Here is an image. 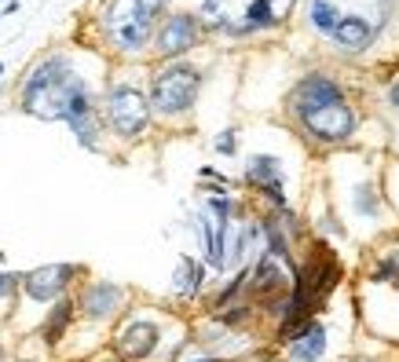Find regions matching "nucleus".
Here are the masks:
<instances>
[{
    "instance_id": "obj_9",
    "label": "nucleus",
    "mask_w": 399,
    "mask_h": 362,
    "mask_svg": "<svg viewBox=\"0 0 399 362\" xmlns=\"http://www.w3.org/2000/svg\"><path fill=\"white\" fill-rule=\"evenodd\" d=\"M355 337H359L355 304L352 293L341 289L323 315L308 318L304 326H297L290 337H282L267 352L278 362H337L355 352Z\"/></svg>"
},
{
    "instance_id": "obj_17",
    "label": "nucleus",
    "mask_w": 399,
    "mask_h": 362,
    "mask_svg": "<svg viewBox=\"0 0 399 362\" xmlns=\"http://www.w3.org/2000/svg\"><path fill=\"white\" fill-rule=\"evenodd\" d=\"M73 143L81 147L85 154H96V158H118V150L110 147L107 139V128L99 121V110H88V114H77V118L66 121Z\"/></svg>"
},
{
    "instance_id": "obj_13",
    "label": "nucleus",
    "mask_w": 399,
    "mask_h": 362,
    "mask_svg": "<svg viewBox=\"0 0 399 362\" xmlns=\"http://www.w3.org/2000/svg\"><path fill=\"white\" fill-rule=\"evenodd\" d=\"M344 99H352V96H348V88H344V81L337 73L308 70L290 84V92L282 96V121L293 125V121L308 118V114L326 110V107H333V102H344Z\"/></svg>"
},
{
    "instance_id": "obj_4",
    "label": "nucleus",
    "mask_w": 399,
    "mask_h": 362,
    "mask_svg": "<svg viewBox=\"0 0 399 362\" xmlns=\"http://www.w3.org/2000/svg\"><path fill=\"white\" fill-rule=\"evenodd\" d=\"M348 278L359 333H370L381 344H399V230L370 242Z\"/></svg>"
},
{
    "instance_id": "obj_8",
    "label": "nucleus",
    "mask_w": 399,
    "mask_h": 362,
    "mask_svg": "<svg viewBox=\"0 0 399 362\" xmlns=\"http://www.w3.org/2000/svg\"><path fill=\"white\" fill-rule=\"evenodd\" d=\"M209 84V59L187 55L169 62H147V102L158 128L187 132L202 107V92Z\"/></svg>"
},
{
    "instance_id": "obj_2",
    "label": "nucleus",
    "mask_w": 399,
    "mask_h": 362,
    "mask_svg": "<svg viewBox=\"0 0 399 362\" xmlns=\"http://www.w3.org/2000/svg\"><path fill=\"white\" fill-rule=\"evenodd\" d=\"M301 26L344 62L370 59L399 26V0H297Z\"/></svg>"
},
{
    "instance_id": "obj_25",
    "label": "nucleus",
    "mask_w": 399,
    "mask_h": 362,
    "mask_svg": "<svg viewBox=\"0 0 399 362\" xmlns=\"http://www.w3.org/2000/svg\"><path fill=\"white\" fill-rule=\"evenodd\" d=\"M235 362H278L272 352H264V355H249V359H235Z\"/></svg>"
},
{
    "instance_id": "obj_15",
    "label": "nucleus",
    "mask_w": 399,
    "mask_h": 362,
    "mask_svg": "<svg viewBox=\"0 0 399 362\" xmlns=\"http://www.w3.org/2000/svg\"><path fill=\"white\" fill-rule=\"evenodd\" d=\"M213 286V275L195 253H179L176 256V271H172V282H169V307L184 315H195L202 296L209 293Z\"/></svg>"
},
{
    "instance_id": "obj_23",
    "label": "nucleus",
    "mask_w": 399,
    "mask_h": 362,
    "mask_svg": "<svg viewBox=\"0 0 399 362\" xmlns=\"http://www.w3.org/2000/svg\"><path fill=\"white\" fill-rule=\"evenodd\" d=\"M198 179H227V176L216 169V165H202V169H198Z\"/></svg>"
},
{
    "instance_id": "obj_1",
    "label": "nucleus",
    "mask_w": 399,
    "mask_h": 362,
    "mask_svg": "<svg viewBox=\"0 0 399 362\" xmlns=\"http://www.w3.org/2000/svg\"><path fill=\"white\" fill-rule=\"evenodd\" d=\"M110 62L85 41L48 44L22 66L11 88V107L44 125H66L77 114L99 110Z\"/></svg>"
},
{
    "instance_id": "obj_29",
    "label": "nucleus",
    "mask_w": 399,
    "mask_h": 362,
    "mask_svg": "<svg viewBox=\"0 0 399 362\" xmlns=\"http://www.w3.org/2000/svg\"><path fill=\"white\" fill-rule=\"evenodd\" d=\"M4 73H8V62H0V81H4Z\"/></svg>"
},
{
    "instance_id": "obj_11",
    "label": "nucleus",
    "mask_w": 399,
    "mask_h": 362,
    "mask_svg": "<svg viewBox=\"0 0 399 362\" xmlns=\"http://www.w3.org/2000/svg\"><path fill=\"white\" fill-rule=\"evenodd\" d=\"M293 136H297V143L304 150H319V154H337V150H348L359 132H363V114L352 99L344 102H333L326 110H315L308 114V118L286 125Z\"/></svg>"
},
{
    "instance_id": "obj_24",
    "label": "nucleus",
    "mask_w": 399,
    "mask_h": 362,
    "mask_svg": "<svg viewBox=\"0 0 399 362\" xmlns=\"http://www.w3.org/2000/svg\"><path fill=\"white\" fill-rule=\"evenodd\" d=\"M0 362H15V347L8 341H0Z\"/></svg>"
},
{
    "instance_id": "obj_14",
    "label": "nucleus",
    "mask_w": 399,
    "mask_h": 362,
    "mask_svg": "<svg viewBox=\"0 0 399 362\" xmlns=\"http://www.w3.org/2000/svg\"><path fill=\"white\" fill-rule=\"evenodd\" d=\"M190 344L202 347V352H209V355H220L227 362L267 352L264 337H256V333H242V329H227L224 322H216L209 315H190Z\"/></svg>"
},
{
    "instance_id": "obj_12",
    "label": "nucleus",
    "mask_w": 399,
    "mask_h": 362,
    "mask_svg": "<svg viewBox=\"0 0 399 362\" xmlns=\"http://www.w3.org/2000/svg\"><path fill=\"white\" fill-rule=\"evenodd\" d=\"M209 48V33H205L202 19L195 8H172L169 15H161L158 30L150 41V59L147 62H169V59H187Z\"/></svg>"
},
{
    "instance_id": "obj_18",
    "label": "nucleus",
    "mask_w": 399,
    "mask_h": 362,
    "mask_svg": "<svg viewBox=\"0 0 399 362\" xmlns=\"http://www.w3.org/2000/svg\"><path fill=\"white\" fill-rule=\"evenodd\" d=\"M381 190H384V201H389V209L399 224V158L381 169Z\"/></svg>"
},
{
    "instance_id": "obj_27",
    "label": "nucleus",
    "mask_w": 399,
    "mask_h": 362,
    "mask_svg": "<svg viewBox=\"0 0 399 362\" xmlns=\"http://www.w3.org/2000/svg\"><path fill=\"white\" fill-rule=\"evenodd\" d=\"M337 362H384V359H355V355H344V359H337Z\"/></svg>"
},
{
    "instance_id": "obj_7",
    "label": "nucleus",
    "mask_w": 399,
    "mask_h": 362,
    "mask_svg": "<svg viewBox=\"0 0 399 362\" xmlns=\"http://www.w3.org/2000/svg\"><path fill=\"white\" fill-rule=\"evenodd\" d=\"M99 121L118 158L125 150L143 147L158 132L147 102V66H110L99 92Z\"/></svg>"
},
{
    "instance_id": "obj_26",
    "label": "nucleus",
    "mask_w": 399,
    "mask_h": 362,
    "mask_svg": "<svg viewBox=\"0 0 399 362\" xmlns=\"http://www.w3.org/2000/svg\"><path fill=\"white\" fill-rule=\"evenodd\" d=\"M19 8H22V0H8V4H4V11H0V15H19Z\"/></svg>"
},
{
    "instance_id": "obj_16",
    "label": "nucleus",
    "mask_w": 399,
    "mask_h": 362,
    "mask_svg": "<svg viewBox=\"0 0 399 362\" xmlns=\"http://www.w3.org/2000/svg\"><path fill=\"white\" fill-rule=\"evenodd\" d=\"M77 326V307H73V293L62 296V300H55L48 307V311L41 315V322L33 326L30 337H37V344L44 347V352L55 359V352L62 347V341L70 337V329Z\"/></svg>"
},
{
    "instance_id": "obj_3",
    "label": "nucleus",
    "mask_w": 399,
    "mask_h": 362,
    "mask_svg": "<svg viewBox=\"0 0 399 362\" xmlns=\"http://www.w3.org/2000/svg\"><path fill=\"white\" fill-rule=\"evenodd\" d=\"M330 209L348 230V238L363 245L392 235L399 227L389 201H384L381 172H374V165L363 154L337 150L330 158Z\"/></svg>"
},
{
    "instance_id": "obj_30",
    "label": "nucleus",
    "mask_w": 399,
    "mask_h": 362,
    "mask_svg": "<svg viewBox=\"0 0 399 362\" xmlns=\"http://www.w3.org/2000/svg\"><path fill=\"white\" fill-rule=\"evenodd\" d=\"M0 267H8V256H4V249H0Z\"/></svg>"
},
{
    "instance_id": "obj_28",
    "label": "nucleus",
    "mask_w": 399,
    "mask_h": 362,
    "mask_svg": "<svg viewBox=\"0 0 399 362\" xmlns=\"http://www.w3.org/2000/svg\"><path fill=\"white\" fill-rule=\"evenodd\" d=\"M85 362H118V359H110L107 352H103V355H96V359H85Z\"/></svg>"
},
{
    "instance_id": "obj_19",
    "label": "nucleus",
    "mask_w": 399,
    "mask_h": 362,
    "mask_svg": "<svg viewBox=\"0 0 399 362\" xmlns=\"http://www.w3.org/2000/svg\"><path fill=\"white\" fill-rule=\"evenodd\" d=\"M213 154H220V158H238L242 154V132L235 125H227L213 136Z\"/></svg>"
},
{
    "instance_id": "obj_5",
    "label": "nucleus",
    "mask_w": 399,
    "mask_h": 362,
    "mask_svg": "<svg viewBox=\"0 0 399 362\" xmlns=\"http://www.w3.org/2000/svg\"><path fill=\"white\" fill-rule=\"evenodd\" d=\"M190 337V315L169 304L136 300L114 322L107 337V355L118 362H172Z\"/></svg>"
},
{
    "instance_id": "obj_6",
    "label": "nucleus",
    "mask_w": 399,
    "mask_h": 362,
    "mask_svg": "<svg viewBox=\"0 0 399 362\" xmlns=\"http://www.w3.org/2000/svg\"><path fill=\"white\" fill-rule=\"evenodd\" d=\"M158 22L161 15L147 0H96L85 15V44L96 48L110 66H147Z\"/></svg>"
},
{
    "instance_id": "obj_20",
    "label": "nucleus",
    "mask_w": 399,
    "mask_h": 362,
    "mask_svg": "<svg viewBox=\"0 0 399 362\" xmlns=\"http://www.w3.org/2000/svg\"><path fill=\"white\" fill-rule=\"evenodd\" d=\"M15 293H19V271L0 267V311H4V318L15 307Z\"/></svg>"
},
{
    "instance_id": "obj_22",
    "label": "nucleus",
    "mask_w": 399,
    "mask_h": 362,
    "mask_svg": "<svg viewBox=\"0 0 399 362\" xmlns=\"http://www.w3.org/2000/svg\"><path fill=\"white\" fill-rule=\"evenodd\" d=\"M384 102L399 114V73L396 77H389V84H384Z\"/></svg>"
},
{
    "instance_id": "obj_10",
    "label": "nucleus",
    "mask_w": 399,
    "mask_h": 362,
    "mask_svg": "<svg viewBox=\"0 0 399 362\" xmlns=\"http://www.w3.org/2000/svg\"><path fill=\"white\" fill-rule=\"evenodd\" d=\"M88 275H92V267L81 260H55V264H37L30 271H19L15 307L8 315V322L15 326V337L33 333V326L41 322L48 307L62 300V296H70Z\"/></svg>"
},
{
    "instance_id": "obj_21",
    "label": "nucleus",
    "mask_w": 399,
    "mask_h": 362,
    "mask_svg": "<svg viewBox=\"0 0 399 362\" xmlns=\"http://www.w3.org/2000/svg\"><path fill=\"white\" fill-rule=\"evenodd\" d=\"M172 362H227V359H220V355H209V352H202V347H195V344H190V337H187V344L179 347V355H176Z\"/></svg>"
}]
</instances>
